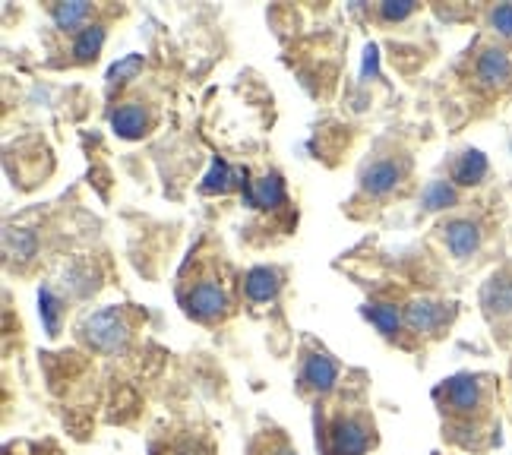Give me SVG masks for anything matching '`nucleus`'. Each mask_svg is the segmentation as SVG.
Wrapping results in <instances>:
<instances>
[{"mask_svg": "<svg viewBox=\"0 0 512 455\" xmlns=\"http://www.w3.org/2000/svg\"><path fill=\"white\" fill-rule=\"evenodd\" d=\"M443 414V437L465 452H484L500 443V421L494 414L497 380L490 373H456L433 389Z\"/></svg>", "mask_w": 512, "mask_h": 455, "instance_id": "f257e3e1", "label": "nucleus"}, {"mask_svg": "<svg viewBox=\"0 0 512 455\" xmlns=\"http://www.w3.org/2000/svg\"><path fill=\"white\" fill-rule=\"evenodd\" d=\"M323 433V452L326 455H367L377 443L373 421L364 408H339L329 418Z\"/></svg>", "mask_w": 512, "mask_h": 455, "instance_id": "f03ea898", "label": "nucleus"}, {"mask_svg": "<svg viewBox=\"0 0 512 455\" xmlns=\"http://www.w3.org/2000/svg\"><path fill=\"white\" fill-rule=\"evenodd\" d=\"M130 320H127V313L121 307H105V310H95L89 313L83 326H80V335H83V342L95 351H102V354H111L117 348H124L130 342Z\"/></svg>", "mask_w": 512, "mask_h": 455, "instance_id": "7ed1b4c3", "label": "nucleus"}, {"mask_svg": "<svg viewBox=\"0 0 512 455\" xmlns=\"http://www.w3.org/2000/svg\"><path fill=\"white\" fill-rule=\"evenodd\" d=\"M181 307L196 323H215L228 313L231 301H228V291L219 282L203 279V282H193L190 288L181 291Z\"/></svg>", "mask_w": 512, "mask_h": 455, "instance_id": "20e7f679", "label": "nucleus"}, {"mask_svg": "<svg viewBox=\"0 0 512 455\" xmlns=\"http://www.w3.org/2000/svg\"><path fill=\"white\" fill-rule=\"evenodd\" d=\"M342 367L323 348H307L301 358V373H298V386L301 392H313V395H329L339 386Z\"/></svg>", "mask_w": 512, "mask_h": 455, "instance_id": "39448f33", "label": "nucleus"}, {"mask_svg": "<svg viewBox=\"0 0 512 455\" xmlns=\"http://www.w3.org/2000/svg\"><path fill=\"white\" fill-rule=\"evenodd\" d=\"M481 307L487 323L503 335L512 329V272H494L481 285Z\"/></svg>", "mask_w": 512, "mask_h": 455, "instance_id": "423d86ee", "label": "nucleus"}, {"mask_svg": "<svg viewBox=\"0 0 512 455\" xmlns=\"http://www.w3.org/2000/svg\"><path fill=\"white\" fill-rule=\"evenodd\" d=\"M452 316H456V304L433 301V298H415L408 307H402L405 329L415 335H424V339L440 335L452 323Z\"/></svg>", "mask_w": 512, "mask_h": 455, "instance_id": "0eeeda50", "label": "nucleus"}, {"mask_svg": "<svg viewBox=\"0 0 512 455\" xmlns=\"http://www.w3.org/2000/svg\"><path fill=\"white\" fill-rule=\"evenodd\" d=\"M475 79H478V86L481 89H503L509 86V79H512V57L509 51L497 48V45H490L478 54V61H475Z\"/></svg>", "mask_w": 512, "mask_h": 455, "instance_id": "6e6552de", "label": "nucleus"}, {"mask_svg": "<svg viewBox=\"0 0 512 455\" xmlns=\"http://www.w3.org/2000/svg\"><path fill=\"white\" fill-rule=\"evenodd\" d=\"M443 241L456 260H468V256H475L481 250L484 231L475 219H452L443 225Z\"/></svg>", "mask_w": 512, "mask_h": 455, "instance_id": "1a4fd4ad", "label": "nucleus"}, {"mask_svg": "<svg viewBox=\"0 0 512 455\" xmlns=\"http://www.w3.org/2000/svg\"><path fill=\"white\" fill-rule=\"evenodd\" d=\"M244 203L250 209H279L285 206V184L279 174H263V177H247L244 174Z\"/></svg>", "mask_w": 512, "mask_h": 455, "instance_id": "9d476101", "label": "nucleus"}, {"mask_svg": "<svg viewBox=\"0 0 512 455\" xmlns=\"http://www.w3.org/2000/svg\"><path fill=\"white\" fill-rule=\"evenodd\" d=\"M402 174H405V165L392 162V158H373V162L361 168V187L370 196H386L399 187Z\"/></svg>", "mask_w": 512, "mask_h": 455, "instance_id": "9b49d317", "label": "nucleus"}, {"mask_svg": "<svg viewBox=\"0 0 512 455\" xmlns=\"http://www.w3.org/2000/svg\"><path fill=\"white\" fill-rule=\"evenodd\" d=\"M487 155L481 149H465L456 155V162L449 168V177L456 187H478L487 177Z\"/></svg>", "mask_w": 512, "mask_h": 455, "instance_id": "f8f14e48", "label": "nucleus"}, {"mask_svg": "<svg viewBox=\"0 0 512 455\" xmlns=\"http://www.w3.org/2000/svg\"><path fill=\"white\" fill-rule=\"evenodd\" d=\"M282 288V272L269 269V266H256L244 275V294L253 304H266L275 301V294Z\"/></svg>", "mask_w": 512, "mask_h": 455, "instance_id": "ddd939ff", "label": "nucleus"}, {"mask_svg": "<svg viewBox=\"0 0 512 455\" xmlns=\"http://www.w3.org/2000/svg\"><path fill=\"white\" fill-rule=\"evenodd\" d=\"M364 313V320H370L373 326H377L380 335H386V339L396 342L399 339V332L405 329V320H402V310L396 304H389V301H370L361 307Z\"/></svg>", "mask_w": 512, "mask_h": 455, "instance_id": "4468645a", "label": "nucleus"}, {"mask_svg": "<svg viewBox=\"0 0 512 455\" xmlns=\"http://www.w3.org/2000/svg\"><path fill=\"white\" fill-rule=\"evenodd\" d=\"M111 127L117 136H124V140H140L149 130V111L140 102H127L111 114Z\"/></svg>", "mask_w": 512, "mask_h": 455, "instance_id": "2eb2a0df", "label": "nucleus"}, {"mask_svg": "<svg viewBox=\"0 0 512 455\" xmlns=\"http://www.w3.org/2000/svg\"><path fill=\"white\" fill-rule=\"evenodd\" d=\"M421 206H424V212H443V209L459 206L456 184H452V181H430L421 190Z\"/></svg>", "mask_w": 512, "mask_h": 455, "instance_id": "dca6fc26", "label": "nucleus"}, {"mask_svg": "<svg viewBox=\"0 0 512 455\" xmlns=\"http://www.w3.org/2000/svg\"><path fill=\"white\" fill-rule=\"evenodd\" d=\"M241 171H234L225 158H215L212 162V168H209V174L203 177V184H200V190L203 193H228V190H234L238 184H244L241 181Z\"/></svg>", "mask_w": 512, "mask_h": 455, "instance_id": "f3484780", "label": "nucleus"}, {"mask_svg": "<svg viewBox=\"0 0 512 455\" xmlns=\"http://www.w3.org/2000/svg\"><path fill=\"white\" fill-rule=\"evenodd\" d=\"M92 16V4H83V0H70V4H54L51 7V19L57 29L64 32H76L86 19ZM86 29V26H83Z\"/></svg>", "mask_w": 512, "mask_h": 455, "instance_id": "a211bd4d", "label": "nucleus"}, {"mask_svg": "<svg viewBox=\"0 0 512 455\" xmlns=\"http://www.w3.org/2000/svg\"><path fill=\"white\" fill-rule=\"evenodd\" d=\"M61 313H64V301L45 285L42 291H38V316H42V326H45V332L51 335V339L61 332Z\"/></svg>", "mask_w": 512, "mask_h": 455, "instance_id": "6ab92c4d", "label": "nucleus"}, {"mask_svg": "<svg viewBox=\"0 0 512 455\" xmlns=\"http://www.w3.org/2000/svg\"><path fill=\"white\" fill-rule=\"evenodd\" d=\"M4 250H7V256H16V260H32L38 250V237L29 228H7Z\"/></svg>", "mask_w": 512, "mask_h": 455, "instance_id": "aec40b11", "label": "nucleus"}, {"mask_svg": "<svg viewBox=\"0 0 512 455\" xmlns=\"http://www.w3.org/2000/svg\"><path fill=\"white\" fill-rule=\"evenodd\" d=\"M102 45H105V26L102 23H92V26L80 29V35H76V42H73L76 61H95V54L102 51Z\"/></svg>", "mask_w": 512, "mask_h": 455, "instance_id": "412c9836", "label": "nucleus"}, {"mask_svg": "<svg viewBox=\"0 0 512 455\" xmlns=\"http://www.w3.org/2000/svg\"><path fill=\"white\" fill-rule=\"evenodd\" d=\"M146 67V61H143V54H127V57H121L111 70H108V89H114V86H121V83H127V79H133L136 73H140Z\"/></svg>", "mask_w": 512, "mask_h": 455, "instance_id": "4be33fe9", "label": "nucleus"}, {"mask_svg": "<svg viewBox=\"0 0 512 455\" xmlns=\"http://www.w3.org/2000/svg\"><path fill=\"white\" fill-rule=\"evenodd\" d=\"M415 10L418 4H411V0H386V4H380V16L386 23H402V19H408Z\"/></svg>", "mask_w": 512, "mask_h": 455, "instance_id": "5701e85b", "label": "nucleus"}, {"mask_svg": "<svg viewBox=\"0 0 512 455\" xmlns=\"http://www.w3.org/2000/svg\"><path fill=\"white\" fill-rule=\"evenodd\" d=\"M490 19V29L503 38H512V4H497L494 10L487 13Z\"/></svg>", "mask_w": 512, "mask_h": 455, "instance_id": "b1692460", "label": "nucleus"}, {"mask_svg": "<svg viewBox=\"0 0 512 455\" xmlns=\"http://www.w3.org/2000/svg\"><path fill=\"white\" fill-rule=\"evenodd\" d=\"M266 455H298V452L288 446V440H275V443L266 446Z\"/></svg>", "mask_w": 512, "mask_h": 455, "instance_id": "393cba45", "label": "nucleus"}, {"mask_svg": "<svg viewBox=\"0 0 512 455\" xmlns=\"http://www.w3.org/2000/svg\"><path fill=\"white\" fill-rule=\"evenodd\" d=\"M377 73V48H367V61H364V76Z\"/></svg>", "mask_w": 512, "mask_h": 455, "instance_id": "a878e982", "label": "nucleus"}, {"mask_svg": "<svg viewBox=\"0 0 512 455\" xmlns=\"http://www.w3.org/2000/svg\"><path fill=\"white\" fill-rule=\"evenodd\" d=\"M509 149H512V143H509Z\"/></svg>", "mask_w": 512, "mask_h": 455, "instance_id": "bb28decb", "label": "nucleus"}]
</instances>
